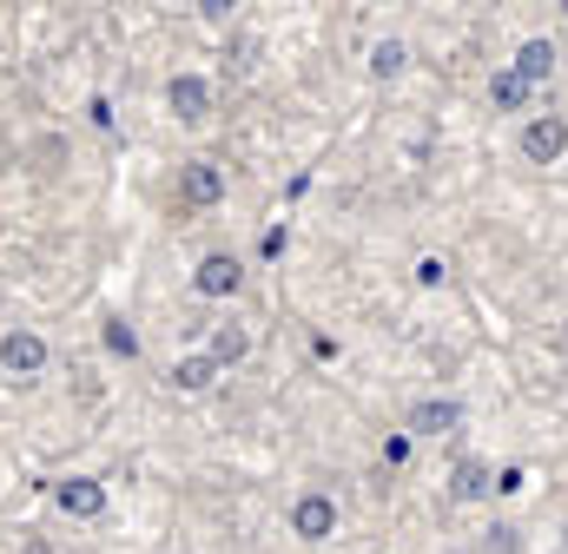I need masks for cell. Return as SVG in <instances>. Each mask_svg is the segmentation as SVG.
<instances>
[{"label":"cell","instance_id":"2","mask_svg":"<svg viewBox=\"0 0 568 554\" xmlns=\"http://www.w3.org/2000/svg\"><path fill=\"white\" fill-rule=\"evenodd\" d=\"M165 106H172L185 126H205V120H212V86H205L199 73H172V86H165Z\"/></svg>","mask_w":568,"mask_h":554},{"label":"cell","instance_id":"1","mask_svg":"<svg viewBox=\"0 0 568 554\" xmlns=\"http://www.w3.org/2000/svg\"><path fill=\"white\" fill-rule=\"evenodd\" d=\"M291 535L297 542H331L337 535V502L331 495H297L291 502Z\"/></svg>","mask_w":568,"mask_h":554},{"label":"cell","instance_id":"5","mask_svg":"<svg viewBox=\"0 0 568 554\" xmlns=\"http://www.w3.org/2000/svg\"><path fill=\"white\" fill-rule=\"evenodd\" d=\"M53 502H60L67 515H80V522H100V515H106V489H100L93 475H73V482H60V489H53Z\"/></svg>","mask_w":568,"mask_h":554},{"label":"cell","instance_id":"18","mask_svg":"<svg viewBox=\"0 0 568 554\" xmlns=\"http://www.w3.org/2000/svg\"><path fill=\"white\" fill-rule=\"evenodd\" d=\"M27 554H53V548H47V542H33V548H27Z\"/></svg>","mask_w":568,"mask_h":554},{"label":"cell","instance_id":"8","mask_svg":"<svg viewBox=\"0 0 568 554\" xmlns=\"http://www.w3.org/2000/svg\"><path fill=\"white\" fill-rule=\"evenodd\" d=\"M456 422H463V410H456L449 397H429V403H417V410H410V429H417V435H449Z\"/></svg>","mask_w":568,"mask_h":554},{"label":"cell","instance_id":"13","mask_svg":"<svg viewBox=\"0 0 568 554\" xmlns=\"http://www.w3.org/2000/svg\"><path fill=\"white\" fill-rule=\"evenodd\" d=\"M489 482H496V475H489L483 462H463V469L449 475V495H456V502H476V495H489Z\"/></svg>","mask_w":568,"mask_h":554},{"label":"cell","instance_id":"14","mask_svg":"<svg viewBox=\"0 0 568 554\" xmlns=\"http://www.w3.org/2000/svg\"><path fill=\"white\" fill-rule=\"evenodd\" d=\"M371 73H377V80H397V73H404V47H397V40H377V47H371Z\"/></svg>","mask_w":568,"mask_h":554},{"label":"cell","instance_id":"3","mask_svg":"<svg viewBox=\"0 0 568 554\" xmlns=\"http://www.w3.org/2000/svg\"><path fill=\"white\" fill-rule=\"evenodd\" d=\"M179 198H185V205H199V212H205V205H219V198H225V172H219L212 158L179 165Z\"/></svg>","mask_w":568,"mask_h":554},{"label":"cell","instance_id":"6","mask_svg":"<svg viewBox=\"0 0 568 554\" xmlns=\"http://www.w3.org/2000/svg\"><path fill=\"white\" fill-rule=\"evenodd\" d=\"M523 152L536 158V165H556L568 152V120H529V133H523Z\"/></svg>","mask_w":568,"mask_h":554},{"label":"cell","instance_id":"11","mask_svg":"<svg viewBox=\"0 0 568 554\" xmlns=\"http://www.w3.org/2000/svg\"><path fill=\"white\" fill-rule=\"evenodd\" d=\"M212 383H219V363H212V357H179V363H172V390L199 397V390H212Z\"/></svg>","mask_w":568,"mask_h":554},{"label":"cell","instance_id":"10","mask_svg":"<svg viewBox=\"0 0 568 554\" xmlns=\"http://www.w3.org/2000/svg\"><path fill=\"white\" fill-rule=\"evenodd\" d=\"M205 357H212L219 370H232V363H245V357H252V337H245L239 324H219V330H212V350H205Z\"/></svg>","mask_w":568,"mask_h":554},{"label":"cell","instance_id":"9","mask_svg":"<svg viewBox=\"0 0 568 554\" xmlns=\"http://www.w3.org/2000/svg\"><path fill=\"white\" fill-rule=\"evenodd\" d=\"M516 73H523L529 86H542V80L556 73V47H549V40H523V47H516Z\"/></svg>","mask_w":568,"mask_h":554},{"label":"cell","instance_id":"16","mask_svg":"<svg viewBox=\"0 0 568 554\" xmlns=\"http://www.w3.org/2000/svg\"><path fill=\"white\" fill-rule=\"evenodd\" d=\"M384 462L404 469V462H410V435H390V442H384Z\"/></svg>","mask_w":568,"mask_h":554},{"label":"cell","instance_id":"17","mask_svg":"<svg viewBox=\"0 0 568 554\" xmlns=\"http://www.w3.org/2000/svg\"><path fill=\"white\" fill-rule=\"evenodd\" d=\"M417 284H443V258H424L417 265Z\"/></svg>","mask_w":568,"mask_h":554},{"label":"cell","instance_id":"4","mask_svg":"<svg viewBox=\"0 0 568 554\" xmlns=\"http://www.w3.org/2000/svg\"><path fill=\"white\" fill-rule=\"evenodd\" d=\"M0 363H7L13 377H40V370H47V343H40L33 330H7V337H0Z\"/></svg>","mask_w":568,"mask_h":554},{"label":"cell","instance_id":"12","mask_svg":"<svg viewBox=\"0 0 568 554\" xmlns=\"http://www.w3.org/2000/svg\"><path fill=\"white\" fill-rule=\"evenodd\" d=\"M489 100H496V106H503V113H516V106H523V100H529V80H523V73H516V66H503V73H496V80H489Z\"/></svg>","mask_w":568,"mask_h":554},{"label":"cell","instance_id":"15","mask_svg":"<svg viewBox=\"0 0 568 554\" xmlns=\"http://www.w3.org/2000/svg\"><path fill=\"white\" fill-rule=\"evenodd\" d=\"M106 350L133 363V357H140V337H133V324H106Z\"/></svg>","mask_w":568,"mask_h":554},{"label":"cell","instance_id":"7","mask_svg":"<svg viewBox=\"0 0 568 554\" xmlns=\"http://www.w3.org/2000/svg\"><path fill=\"white\" fill-rule=\"evenodd\" d=\"M239 258H225V252H212V258H199V271H192V284H199V297H232L239 290Z\"/></svg>","mask_w":568,"mask_h":554}]
</instances>
